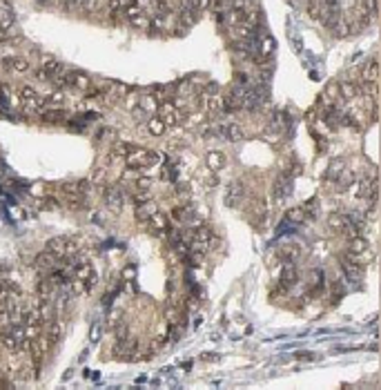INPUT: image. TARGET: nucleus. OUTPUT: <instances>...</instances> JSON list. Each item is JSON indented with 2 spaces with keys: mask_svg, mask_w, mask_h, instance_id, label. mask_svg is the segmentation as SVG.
Returning <instances> with one entry per match:
<instances>
[{
  "mask_svg": "<svg viewBox=\"0 0 381 390\" xmlns=\"http://www.w3.org/2000/svg\"><path fill=\"white\" fill-rule=\"evenodd\" d=\"M361 80L363 83H379V58L368 61V65L361 72Z\"/></svg>",
  "mask_w": 381,
  "mask_h": 390,
  "instance_id": "f3484780",
  "label": "nucleus"
},
{
  "mask_svg": "<svg viewBox=\"0 0 381 390\" xmlns=\"http://www.w3.org/2000/svg\"><path fill=\"white\" fill-rule=\"evenodd\" d=\"M297 279H299V272H297V267L295 263H290V261H283V265H281V272H279V283L277 286H281L288 292V290L297 283Z\"/></svg>",
  "mask_w": 381,
  "mask_h": 390,
  "instance_id": "423d86ee",
  "label": "nucleus"
},
{
  "mask_svg": "<svg viewBox=\"0 0 381 390\" xmlns=\"http://www.w3.org/2000/svg\"><path fill=\"white\" fill-rule=\"evenodd\" d=\"M232 9L252 14V11H256V3H254V0H232Z\"/></svg>",
  "mask_w": 381,
  "mask_h": 390,
  "instance_id": "2f4dec72",
  "label": "nucleus"
},
{
  "mask_svg": "<svg viewBox=\"0 0 381 390\" xmlns=\"http://www.w3.org/2000/svg\"><path fill=\"white\" fill-rule=\"evenodd\" d=\"M165 29H167V14H156V16H152V29H150V32L163 34Z\"/></svg>",
  "mask_w": 381,
  "mask_h": 390,
  "instance_id": "c85d7f7f",
  "label": "nucleus"
},
{
  "mask_svg": "<svg viewBox=\"0 0 381 390\" xmlns=\"http://www.w3.org/2000/svg\"><path fill=\"white\" fill-rule=\"evenodd\" d=\"M123 7H125L123 0H107V11L109 14H123Z\"/></svg>",
  "mask_w": 381,
  "mask_h": 390,
  "instance_id": "473e14b6",
  "label": "nucleus"
},
{
  "mask_svg": "<svg viewBox=\"0 0 381 390\" xmlns=\"http://www.w3.org/2000/svg\"><path fill=\"white\" fill-rule=\"evenodd\" d=\"M370 118H372V123H379V101L372 105V112H370Z\"/></svg>",
  "mask_w": 381,
  "mask_h": 390,
  "instance_id": "79ce46f5",
  "label": "nucleus"
},
{
  "mask_svg": "<svg viewBox=\"0 0 381 390\" xmlns=\"http://www.w3.org/2000/svg\"><path fill=\"white\" fill-rule=\"evenodd\" d=\"M43 69L49 76H56V74H63L65 72V67H63V63H58L56 58H47V61L43 63Z\"/></svg>",
  "mask_w": 381,
  "mask_h": 390,
  "instance_id": "bb28decb",
  "label": "nucleus"
},
{
  "mask_svg": "<svg viewBox=\"0 0 381 390\" xmlns=\"http://www.w3.org/2000/svg\"><path fill=\"white\" fill-rule=\"evenodd\" d=\"M205 109H208V114H210V116H216V114L225 112V105H223V96H219V94L205 96Z\"/></svg>",
  "mask_w": 381,
  "mask_h": 390,
  "instance_id": "aec40b11",
  "label": "nucleus"
},
{
  "mask_svg": "<svg viewBox=\"0 0 381 390\" xmlns=\"http://www.w3.org/2000/svg\"><path fill=\"white\" fill-rule=\"evenodd\" d=\"M134 277H136V270H134V265H127L125 270H123V279H130V281H134Z\"/></svg>",
  "mask_w": 381,
  "mask_h": 390,
  "instance_id": "a19ab883",
  "label": "nucleus"
},
{
  "mask_svg": "<svg viewBox=\"0 0 381 390\" xmlns=\"http://www.w3.org/2000/svg\"><path fill=\"white\" fill-rule=\"evenodd\" d=\"M80 5H83V0H63V7H65L67 11L80 9Z\"/></svg>",
  "mask_w": 381,
  "mask_h": 390,
  "instance_id": "58836bf2",
  "label": "nucleus"
},
{
  "mask_svg": "<svg viewBox=\"0 0 381 390\" xmlns=\"http://www.w3.org/2000/svg\"><path fill=\"white\" fill-rule=\"evenodd\" d=\"M148 132L152 134V136H163V134L167 132V125L163 123L158 116H154V118H150L148 121Z\"/></svg>",
  "mask_w": 381,
  "mask_h": 390,
  "instance_id": "b1692460",
  "label": "nucleus"
},
{
  "mask_svg": "<svg viewBox=\"0 0 381 390\" xmlns=\"http://www.w3.org/2000/svg\"><path fill=\"white\" fill-rule=\"evenodd\" d=\"M272 47H274L272 38H270V36H263V38H261V51H259V54L270 56V51H272Z\"/></svg>",
  "mask_w": 381,
  "mask_h": 390,
  "instance_id": "f704fd0d",
  "label": "nucleus"
},
{
  "mask_svg": "<svg viewBox=\"0 0 381 390\" xmlns=\"http://www.w3.org/2000/svg\"><path fill=\"white\" fill-rule=\"evenodd\" d=\"M3 67H7L9 72H14V74H27V72H29V63L25 61V58H20V56H9V58H5V61H3Z\"/></svg>",
  "mask_w": 381,
  "mask_h": 390,
  "instance_id": "ddd939ff",
  "label": "nucleus"
},
{
  "mask_svg": "<svg viewBox=\"0 0 381 390\" xmlns=\"http://www.w3.org/2000/svg\"><path fill=\"white\" fill-rule=\"evenodd\" d=\"M45 250H49L58 259H74V254L78 252V243L72 236H54L47 241Z\"/></svg>",
  "mask_w": 381,
  "mask_h": 390,
  "instance_id": "f03ea898",
  "label": "nucleus"
},
{
  "mask_svg": "<svg viewBox=\"0 0 381 390\" xmlns=\"http://www.w3.org/2000/svg\"><path fill=\"white\" fill-rule=\"evenodd\" d=\"M98 7H101V0H83V5H80V9L87 11V14H90V11H96Z\"/></svg>",
  "mask_w": 381,
  "mask_h": 390,
  "instance_id": "c9c22d12",
  "label": "nucleus"
},
{
  "mask_svg": "<svg viewBox=\"0 0 381 390\" xmlns=\"http://www.w3.org/2000/svg\"><path fill=\"white\" fill-rule=\"evenodd\" d=\"M326 225L335 232V234H341V236H348V238L359 234V232L355 230V225L350 223L348 214H343V212H330L326 219Z\"/></svg>",
  "mask_w": 381,
  "mask_h": 390,
  "instance_id": "7ed1b4c3",
  "label": "nucleus"
},
{
  "mask_svg": "<svg viewBox=\"0 0 381 390\" xmlns=\"http://www.w3.org/2000/svg\"><path fill=\"white\" fill-rule=\"evenodd\" d=\"M43 103H45V107H58V105L65 103V94H63V89H56L47 98H43Z\"/></svg>",
  "mask_w": 381,
  "mask_h": 390,
  "instance_id": "cd10ccee",
  "label": "nucleus"
},
{
  "mask_svg": "<svg viewBox=\"0 0 381 390\" xmlns=\"http://www.w3.org/2000/svg\"><path fill=\"white\" fill-rule=\"evenodd\" d=\"M343 170H345V161L343 159H335L330 163V167H328V172H326V183H337Z\"/></svg>",
  "mask_w": 381,
  "mask_h": 390,
  "instance_id": "412c9836",
  "label": "nucleus"
},
{
  "mask_svg": "<svg viewBox=\"0 0 381 390\" xmlns=\"http://www.w3.org/2000/svg\"><path fill=\"white\" fill-rule=\"evenodd\" d=\"M161 161V156L156 152H150V149L143 147H134V145H127V154H125V165L130 170H143V167H152Z\"/></svg>",
  "mask_w": 381,
  "mask_h": 390,
  "instance_id": "f257e3e1",
  "label": "nucleus"
},
{
  "mask_svg": "<svg viewBox=\"0 0 381 390\" xmlns=\"http://www.w3.org/2000/svg\"><path fill=\"white\" fill-rule=\"evenodd\" d=\"M45 325H47V337H49L51 341H56L58 337H61V333H63L61 321H58V319H51V321H47Z\"/></svg>",
  "mask_w": 381,
  "mask_h": 390,
  "instance_id": "c756f323",
  "label": "nucleus"
},
{
  "mask_svg": "<svg viewBox=\"0 0 381 390\" xmlns=\"http://www.w3.org/2000/svg\"><path fill=\"white\" fill-rule=\"evenodd\" d=\"M196 209H194V205L192 203H183V205H177L172 209V219L177 221V223H194L196 225Z\"/></svg>",
  "mask_w": 381,
  "mask_h": 390,
  "instance_id": "6e6552de",
  "label": "nucleus"
},
{
  "mask_svg": "<svg viewBox=\"0 0 381 390\" xmlns=\"http://www.w3.org/2000/svg\"><path fill=\"white\" fill-rule=\"evenodd\" d=\"M56 263H58V257H56V254H51L49 250H43V252L36 257V267H38V270H43V272L54 270Z\"/></svg>",
  "mask_w": 381,
  "mask_h": 390,
  "instance_id": "2eb2a0df",
  "label": "nucleus"
},
{
  "mask_svg": "<svg viewBox=\"0 0 381 390\" xmlns=\"http://www.w3.org/2000/svg\"><path fill=\"white\" fill-rule=\"evenodd\" d=\"M127 22H130V27L140 29V32H150V29H152V18H150V16H145V14L136 16V18H130Z\"/></svg>",
  "mask_w": 381,
  "mask_h": 390,
  "instance_id": "a878e982",
  "label": "nucleus"
},
{
  "mask_svg": "<svg viewBox=\"0 0 381 390\" xmlns=\"http://www.w3.org/2000/svg\"><path fill=\"white\" fill-rule=\"evenodd\" d=\"M40 118H43L45 123H61V121H65V112H63V109H56V107H49L40 114Z\"/></svg>",
  "mask_w": 381,
  "mask_h": 390,
  "instance_id": "5701e85b",
  "label": "nucleus"
},
{
  "mask_svg": "<svg viewBox=\"0 0 381 390\" xmlns=\"http://www.w3.org/2000/svg\"><path fill=\"white\" fill-rule=\"evenodd\" d=\"M279 257L283 259V261H290V263H295V261H299V257H301V248H299L297 243H285V246L279 250Z\"/></svg>",
  "mask_w": 381,
  "mask_h": 390,
  "instance_id": "4be33fe9",
  "label": "nucleus"
},
{
  "mask_svg": "<svg viewBox=\"0 0 381 390\" xmlns=\"http://www.w3.org/2000/svg\"><path fill=\"white\" fill-rule=\"evenodd\" d=\"M219 127H221V136L227 138V141L237 143V141H241L243 138V130H241V125L239 123H223Z\"/></svg>",
  "mask_w": 381,
  "mask_h": 390,
  "instance_id": "a211bd4d",
  "label": "nucleus"
},
{
  "mask_svg": "<svg viewBox=\"0 0 381 390\" xmlns=\"http://www.w3.org/2000/svg\"><path fill=\"white\" fill-rule=\"evenodd\" d=\"M205 165H208L210 172L216 174V172H221L227 165V156L223 152H210L208 156H205Z\"/></svg>",
  "mask_w": 381,
  "mask_h": 390,
  "instance_id": "f8f14e48",
  "label": "nucleus"
},
{
  "mask_svg": "<svg viewBox=\"0 0 381 390\" xmlns=\"http://www.w3.org/2000/svg\"><path fill=\"white\" fill-rule=\"evenodd\" d=\"M243 194H245V188H243L241 181L230 183V185H227V190H225V205H227V207L237 205V203L243 199Z\"/></svg>",
  "mask_w": 381,
  "mask_h": 390,
  "instance_id": "9d476101",
  "label": "nucleus"
},
{
  "mask_svg": "<svg viewBox=\"0 0 381 390\" xmlns=\"http://www.w3.org/2000/svg\"><path fill=\"white\" fill-rule=\"evenodd\" d=\"M285 219H288L290 223H303L308 217H306V209H303V207H292V209H288Z\"/></svg>",
  "mask_w": 381,
  "mask_h": 390,
  "instance_id": "7c9ffc66",
  "label": "nucleus"
},
{
  "mask_svg": "<svg viewBox=\"0 0 381 390\" xmlns=\"http://www.w3.org/2000/svg\"><path fill=\"white\" fill-rule=\"evenodd\" d=\"M105 176H107V172L105 170H96L92 176V185H105Z\"/></svg>",
  "mask_w": 381,
  "mask_h": 390,
  "instance_id": "4c0bfd02",
  "label": "nucleus"
},
{
  "mask_svg": "<svg viewBox=\"0 0 381 390\" xmlns=\"http://www.w3.org/2000/svg\"><path fill=\"white\" fill-rule=\"evenodd\" d=\"M359 96V83L355 80H343L339 85V101H353V98Z\"/></svg>",
  "mask_w": 381,
  "mask_h": 390,
  "instance_id": "dca6fc26",
  "label": "nucleus"
},
{
  "mask_svg": "<svg viewBox=\"0 0 381 390\" xmlns=\"http://www.w3.org/2000/svg\"><path fill=\"white\" fill-rule=\"evenodd\" d=\"M208 7L214 11H223V7H225V0H208Z\"/></svg>",
  "mask_w": 381,
  "mask_h": 390,
  "instance_id": "ea45409f",
  "label": "nucleus"
},
{
  "mask_svg": "<svg viewBox=\"0 0 381 390\" xmlns=\"http://www.w3.org/2000/svg\"><path fill=\"white\" fill-rule=\"evenodd\" d=\"M341 263H343V272H345V277H348L350 281H359V279L363 277V265L355 263V261H350L348 257H343V259H341Z\"/></svg>",
  "mask_w": 381,
  "mask_h": 390,
  "instance_id": "6ab92c4d",
  "label": "nucleus"
},
{
  "mask_svg": "<svg viewBox=\"0 0 381 390\" xmlns=\"http://www.w3.org/2000/svg\"><path fill=\"white\" fill-rule=\"evenodd\" d=\"M0 343H3V346L7 348L9 352H14V354H16V352H20V343L14 339V335H11L9 330H5V333L0 335Z\"/></svg>",
  "mask_w": 381,
  "mask_h": 390,
  "instance_id": "393cba45",
  "label": "nucleus"
},
{
  "mask_svg": "<svg viewBox=\"0 0 381 390\" xmlns=\"http://www.w3.org/2000/svg\"><path fill=\"white\" fill-rule=\"evenodd\" d=\"M288 194H290V172L288 174L281 172L279 176L274 178V183H272V201L277 203V205H281Z\"/></svg>",
  "mask_w": 381,
  "mask_h": 390,
  "instance_id": "39448f33",
  "label": "nucleus"
},
{
  "mask_svg": "<svg viewBox=\"0 0 381 390\" xmlns=\"http://www.w3.org/2000/svg\"><path fill=\"white\" fill-rule=\"evenodd\" d=\"M0 101H3V87H0Z\"/></svg>",
  "mask_w": 381,
  "mask_h": 390,
  "instance_id": "c03bdc74",
  "label": "nucleus"
},
{
  "mask_svg": "<svg viewBox=\"0 0 381 390\" xmlns=\"http://www.w3.org/2000/svg\"><path fill=\"white\" fill-rule=\"evenodd\" d=\"M158 118H161L167 127H177V123L181 121V114H179L174 101H167L165 98V101L158 103Z\"/></svg>",
  "mask_w": 381,
  "mask_h": 390,
  "instance_id": "20e7f679",
  "label": "nucleus"
},
{
  "mask_svg": "<svg viewBox=\"0 0 381 390\" xmlns=\"http://www.w3.org/2000/svg\"><path fill=\"white\" fill-rule=\"evenodd\" d=\"M136 188H138L140 192H148V190L152 188V178H150V176H138V178H136Z\"/></svg>",
  "mask_w": 381,
  "mask_h": 390,
  "instance_id": "e433bc0d",
  "label": "nucleus"
},
{
  "mask_svg": "<svg viewBox=\"0 0 381 390\" xmlns=\"http://www.w3.org/2000/svg\"><path fill=\"white\" fill-rule=\"evenodd\" d=\"M67 83L74 87V89H83V92H87L92 87V78L87 76L85 72H67Z\"/></svg>",
  "mask_w": 381,
  "mask_h": 390,
  "instance_id": "9b49d317",
  "label": "nucleus"
},
{
  "mask_svg": "<svg viewBox=\"0 0 381 390\" xmlns=\"http://www.w3.org/2000/svg\"><path fill=\"white\" fill-rule=\"evenodd\" d=\"M18 94H20V103L25 105L27 109H38V107H43V98L38 96V92L34 89L32 85H22L20 89H18Z\"/></svg>",
  "mask_w": 381,
  "mask_h": 390,
  "instance_id": "0eeeda50",
  "label": "nucleus"
},
{
  "mask_svg": "<svg viewBox=\"0 0 381 390\" xmlns=\"http://www.w3.org/2000/svg\"><path fill=\"white\" fill-rule=\"evenodd\" d=\"M145 225L152 230V232H156V234H161V232H167L169 230V217L167 214H163L161 209H156L152 217L145 221Z\"/></svg>",
  "mask_w": 381,
  "mask_h": 390,
  "instance_id": "1a4fd4ad",
  "label": "nucleus"
},
{
  "mask_svg": "<svg viewBox=\"0 0 381 390\" xmlns=\"http://www.w3.org/2000/svg\"><path fill=\"white\" fill-rule=\"evenodd\" d=\"M326 98L328 101H337L339 98V83H330L326 87Z\"/></svg>",
  "mask_w": 381,
  "mask_h": 390,
  "instance_id": "72a5a7b5",
  "label": "nucleus"
},
{
  "mask_svg": "<svg viewBox=\"0 0 381 390\" xmlns=\"http://www.w3.org/2000/svg\"><path fill=\"white\" fill-rule=\"evenodd\" d=\"M90 190V181H67L61 185V192L65 196H74V194H87Z\"/></svg>",
  "mask_w": 381,
  "mask_h": 390,
  "instance_id": "4468645a",
  "label": "nucleus"
},
{
  "mask_svg": "<svg viewBox=\"0 0 381 390\" xmlns=\"http://www.w3.org/2000/svg\"><path fill=\"white\" fill-rule=\"evenodd\" d=\"M7 40H9L7 32H5V29H0V43H7Z\"/></svg>",
  "mask_w": 381,
  "mask_h": 390,
  "instance_id": "37998d69",
  "label": "nucleus"
}]
</instances>
